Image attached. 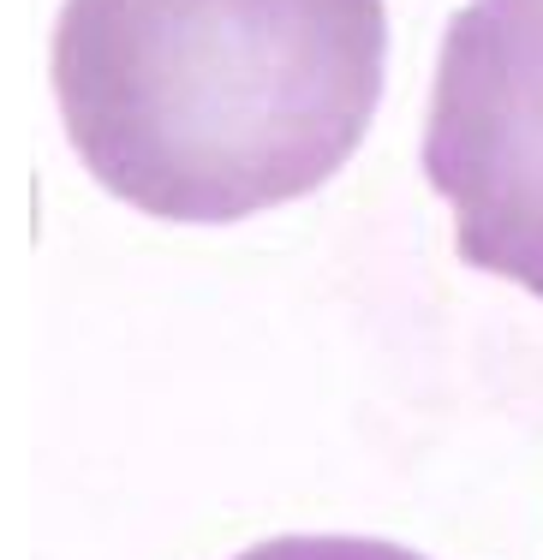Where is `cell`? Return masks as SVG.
<instances>
[{
    "label": "cell",
    "mask_w": 543,
    "mask_h": 560,
    "mask_svg": "<svg viewBox=\"0 0 543 560\" xmlns=\"http://www.w3.org/2000/svg\"><path fill=\"white\" fill-rule=\"evenodd\" d=\"M382 0H66L55 96L78 162L155 221L316 191L382 96Z\"/></svg>",
    "instance_id": "1"
},
{
    "label": "cell",
    "mask_w": 543,
    "mask_h": 560,
    "mask_svg": "<svg viewBox=\"0 0 543 560\" xmlns=\"http://www.w3.org/2000/svg\"><path fill=\"white\" fill-rule=\"evenodd\" d=\"M424 179L454 250L543 299V0H472L448 19Z\"/></svg>",
    "instance_id": "2"
},
{
    "label": "cell",
    "mask_w": 543,
    "mask_h": 560,
    "mask_svg": "<svg viewBox=\"0 0 543 560\" xmlns=\"http://www.w3.org/2000/svg\"><path fill=\"white\" fill-rule=\"evenodd\" d=\"M240 560H424L413 549H394L377 537H275L245 549Z\"/></svg>",
    "instance_id": "3"
}]
</instances>
